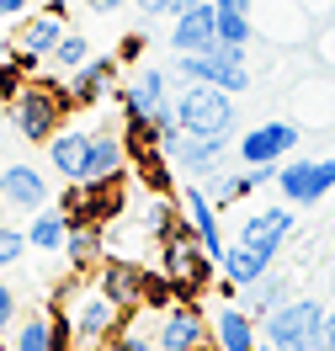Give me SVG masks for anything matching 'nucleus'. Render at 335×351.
Returning a JSON list of instances; mask_svg holds the SVG:
<instances>
[{
    "instance_id": "nucleus-32",
    "label": "nucleus",
    "mask_w": 335,
    "mask_h": 351,
    "mask_svg": "<svg viewBox=\"0 0 335 351\" xmlns=\"http://www.w3.org/2000/svg\"><path fill=\"white\" fill-rule=\"evenodd\" d=\"M86 11H96V16H112V11H123V5H134V0H80Z\"/></svg>"
},
{
    "instance_id": "nucleus-17",
    "label": "nucleus",
    "mask_w": 335,
    "mask_h": 351,
    "mask_svg": "<svg viewBox=\"0 0 335 351\" xmlns=\"http://www.w3.org/2000/svg\"><path fill=\"white\" fill-rule=\"evenodd\" d=\"M288 234H293V208H261V213H250L240 223V240L250 250H261V256H277L288 245Z\"/></svg>"
},
{
    "instance_id": "nucleus-18",
    "label": "nucleus",
    "mask_w": 335,
    "mask_h": 351,
    "mask_svg": "<svg viewBox=\"0 0 335 351\" xmlns=\"http://www.w3.org/2000/svg\"><path fill=\"white\" fill-rule=\"evenodd\" d=\"M5 208L43 213L48 208V176L38 171V165H5Z\"/></svg>"
},
{
    "instance_id": "nucleus-34",
    "label": "nucleus",
    "mask_w": 335,
    "mask_h": 351,
    "mask_svg": "<svg viewBox=\"0 0 335 351\" xmlns=\"http://www.w3.org/2000/svg\"><path fill=\"white\" fill-rule=\"evenodd\" d=\"M144 16H171V0H134Z\"/></svg>"
},
{
    "instance_id": "nucleus-10",
    "label": "nucleus",
    "mask_w": 335,
    "mask_h": 351,
    "mask_svg": "<svg viewBox=\"0 0 335 351\" xmlns=\"http://www.w3.org/2000/svg\"><path fill=\"white\" fill-rule=\"evenodd\" d=\"M298 123H256V128L240 138V165H277L282 154L298 149Z\"/></svg>"
},
{
    "instance_id": "nucleus-9",
    "label": "nucleus",
    "mask_w": 335,
    "mask_h": 351,
    "mask_svg": "<svg viewBox=\"0 0 335 351\" xmlns=\"http://www.w3.org/2000/svg\"><path fill=\"white\" fill-rule=\"evenodd\" d=\"M208 335H213V325L202 319L197 298H176V304L160 314V351H202L208 346Z\"/></svg>"
},
{
    "instance_id": "nucleus-11",
    "label": "nucleus",
    "mask_w": 335,
    "mask_h": 351,
    "mask_svg": "<svg viewBox=\"0 0 335 351\" xmlns=\"http://www.w3.org/2000/svg\"><path fill=\"white\" fill-rule=\"evenodd\" d=\"M165 43L176 48V53H208V48H219V11H213V0H202L192 11L171 16V38Z\"/></svg>"
},
{
    "instance_id": "nucleus-4",
    "label": "nucleus",
    "mask_w": 335,
    "mask_h": 351,
    "mask_svg": "<svg viewBox=\"0 0 335 351\" xmlns=\"http://www.w3.org/2000/svg\"><path fill=\"white\" fill-rule=\"evenodd\" d=\"M176 75L186 86H219L229 96H240V90H250L245 43H219L208 53H176Z\"/></svg>"
},
{
    "instance_id": "nucleus-29",
    "label": "nucleus",
    "mask_w": 335,
    "mask_h": 351,
    "mask_svg": "<svg viewBox=\"0 0 335 351\" xmlns=\"http://www.w3.org/2000/svg\"><path fill=\"white\" fill-rule=\"evenodd\" d=\"M16 325V287L11 282H0V335Z\"/></svg>"
},
{
    "instance_id": "nucleus-25",
    "label": "nucleus",
    "mask_w": 335,
    "mask_h": 351,
    "mask_svg": "<svg viewBox=\"0 0 335 351\" xmlns=\"http://www.w3.org/2000/svg\"><path fill=\"white\" fill-rule=\"evenodd\" d=\"M48 59H53V69H64V75H75V69H80V64L90 59V43L80 38V32H64V38H59V48H53Z\"/></svg>"
},
{
    "instance_id": "nucleus-23",
    "label": "nucleus",
    "mask_w": 335,
    "mask_h": 351,
    "mask_svg": "<svg viewBox=\"0 0 335 351\" xmlns=\"http://www.w3.org/2000/svg\"><path fill=\"white\" fill-rule=\"evenodd\" d=\"M240 293H245V298H240V308H245L250 319H256V314L266 319L271 308H282V304H288V277L266 271V277H256V282H250V287H240Z\"/></svg>"
},
{
    "instance_id": "nucleus-37",
    "label": "nucleus",
    "mask_w": 335,
    "mask_h": 351,
    "mask_svg": "<svg viewBox=\"0 0 335 351\" xmlns=\"http://www.w3.org/2000/svg\"><path fill=\"white\" fill-rule=\"evenodd\" d=\"M0 123H11V101L5 96H0Z\"/></svg>"
},
{
    "instance_id": "nucleus-21",
    "label": "nucleus",
    "mask_w": 335,
    "mask_h": 351,
    "mask_svg": "<svg viewBox=\"0 0 335 351\" xmlns=\"http://www.w3.org/2000/svg\"><path fill=\"white\" fill-rule=\"evenodd\" d=\"M266 271H271V256L250 250L245 240L223 245V256H219V277H223V282H234V287H250L256 277H266Z\"/></svg>"
},
{
    "instance_id": "nucleus-35",
    "label": "nucleus",
    "mask_w": 335,
    "mask_h": 351,
    "mask_svg": "<svg viewBox=\"0 0 335 351\" xmlns=\"http://www.w3.org/2000/svg\"><path fill=\"white\" fill-rule=\"evenodd\" d=\"M11 53H16V38H11V32H5V22H0V59H11Z\"/></svg>"
},
{
    "instance_id": "nucleus-7",
    "label": "nucleus",
    "mask_w": 335,
    "mask_h": 351,
    "mask_svg": "<svg viewBox=\"0 0 335 351\" xmlns=\"http://www.w3.org/2000/svg\"><path fill=\"white\" fill-rule=\"evenodd\" d=\"M277 192L288 197V208H314L335 192V160H298L277 171Z\"/></svg>"
},
{
    "instance_id": "nucleus-28",
    "label": "nucleus",
    "mask_w": 335,
    "mask_h": 351,
    "mask_svg": "<svg viewBox=\"0 0 335 351\" xmlns=\"http://www.w3.org/2000/svg\"><path fill=\"white\" fill-rule=\"evenodd\" d=\"M112 351H160V341L138 335V330H117V335H112Z\"/></svg>"
},
{
    "instance_id": "nucleus-30",
    "label": "nucleus",
    "mask_w": 335,
    "mask_h": 351,
    "mask_svg": "<svg viewBox=\"0 0 335 351\" xmlns=\"http://www.w3.org/2000/svg\"><path fill=\"white\" fill-rule=\"evenodd\" d=\"M138 53H144V32H128V38H123V48H117V64H134Z\"/></svg>"
},
{
    "instance_id": "nucleus-22",
    "label": "nucleus",
    "mask_w": 335,
    "mask_h": 351,
    "mask_svg": "<svg viewBox=\"0 0 335 351\" xmlns=\"http://www.w3.org/2000/svg\"><path fill=\"white\" fill-rule=\"evenodd\" d=\"M64 256H69V266H75V271H86V266H101V261H107V234H101L96 223H69Z\"/></svg>"
},
{
    "instance_id": "nucleus-6",
    "label": "nucleus",
    "mask_w": 335,
    "mask_h": 351,
    "mask_svg": "<svg viewBox=\"0 0 335 351\" xmlns=\"http://www.w3.org/2000/svg\"><path fill=\"white\" fill-rule=\"evenodd\" d=\"M325 314H330V308L319 304V298H288L282 308L266 314V330H261V335H266L271 346H282V351H314Z\"/></svg>"
},
{
    "instance_id": "nucleus-2",
    "label": "nucleus",
    "mask_w": 335,
    "mask_h": 351,
    "mask_svg": "<svg viewBox=\"0 0 335 351\" xmlns=\"http://www.w3.org/2000/svg\"><path fill=\"white\" fill-rule=\"evenodd\" d=\"M69 86H53V80H27L22 96L11 101V123H16V133H22L27 144H48L53 133L64 128L69 117Z\"/></svg>"
},
{
    "instance_id": "nucleus-16",
    "label": "nucleus",
    "mask_w": 335,
    "mask_h": 351,
    "mask_svg": "<svg viewBox=\"0 0 335 351\" xmlns=\"http://www.w3.org/2000/svg\"><path fill=\"white\" fill-rule=\"evenodd\" d=\"M181 213H186V223L197 229V240H202V250L219 261L223 256V229H219V202L202 192L197 181H186V192H181Z\"/></svg>"
},
{
    "instance_id": "nucleus-5",
    "label": "nucleus",
    "mask_w": 335,
    "mask_h": 351,
    "mask_svg": "<svg viewBox=\"0 0 335 351\" xmlns=\"http://www.w3.org/2000/svg\"><path fill=\"white\" fill-rule=\"evenodd\" d=\"M176 123L181 133H197V138H229L234 133V96L219 86H181L176 96Z\"/></svg>"
},
{
    "instance_id": "nucleus-24",
    "label": "nucleus",
    "mask_w": 335,
    "mask_h": 351,
    "mask_svg": "<svg viewBox=\"0 0 335 351\" xmlns=\"http://www.w3.org/2000/svg\"><path fill=\"white\" fill-rule=\"evenodd\" d=\"M69 240V219L64 208H43V213H32V229H27V245L32 250H48V256H59Z\"/></svg>"
},
{
    "instance_id": "nucleus-8",
    "label": "nucleus",
    "mask_w": 335,
    "mask_h": 351,
    "mask_svg": "<svg viewBox=\"0 0 335 351\" xmlns=\"http://www.w3.org/2000/svg\"><path fill=\"white\" fill-rule=\"evenodd\" d=\"M69 330H75V346H101V341H112L117 330H123V308L112 304L101 287H86L80 293V304H75V319H69Z\"/></svg>"
},
{
    "instance_id": "nucleus-3",
    "label": "nucleus",
    "mask_w": 335,
    "mask_h": 351,
    "mask_svg": "<svg viewBox=\"0 0 335 351\" xmlns=\"http://www.w3.org/2000/svg\"><path fill=\"white\" fill-rule=\"evenodd\" d=\"M117 101H123L128 128H155V133L181 128L176 123V96H171V75H165V69H138L134 80L117 90Z\"/></svg>"
},
{
    "instance_id": "nucleus-27",
    "label": "nucleus",
    "mask_w": 335,
    "mask_h": 351,
    "mask_svg": "<svg viewBox=\"0 0 335 351\" xmlns=\"http://www.w3.org/2000/svg\"><path fill=\"white\" fill-rule=\"evenodd\" d=\"M22 250H32V245H27V229H16V223H0V271L22 261Z\"/></svg>"
},
{
    "instance_id": "nucleus-15",
    "label": "nucleus",
    "mask_w": 335,
    "mask_h": 351,
    "mask_svg": "<svg viewBox=\"0 0 335 351\" xmlns=\"http://www.w3.org/2000/svg\"><path fill=\"white\" fill-rule=\"evenodd\" d=\"M64 0H53V5H43V11H32L22 22V32H16V48L22 53H32V59H48L53 48H59V38H64Z\"/></svg>"
},
{
    "instance_id": "nucleus-40",
    "label": "nucleus",
    "mask_w": 335,
    "mask_h": 351,
    "mask_svg": "<svg viewBox=\"0 0 335 351\" xmlns=\"http://www.w3.org/2000/svg\"><path fill=\"white\" fill-rule=\"evenodd\" d=\"M202 351H208V346H202Z\"/></svg>"
},
{
    "instance_id": "nucleus-1",
    "label": "nucleus",
    "mask_w": 335,
    "mask_h": 351,
    "mask_svg": "<svg viewBox=\"0 0 335 351\" xmlns=\"http://www.w3.org/2000/svg\"><path fill=\"white\" fill-rule=\"evenodd\" d=\"M160 266H165V282H171L176 298H202L213 287V266L219 261L202 250V240H197V229L186 223V213H181L176 234L160 245Z\"/></svg>"
},
{
    "instance_id": "nucleus-19",
    "label": "nucleus",
    "mask_w": 335,
    "mask_h": 351,
    "mask_svg": "<svg viewBox=\"0 0 335 351\" xmlns=\"http://www.w3.org/2000/svg\"><path fill=\"white\" fill-rule=\"evenodd\" d=\"M43 149H48V165L64 181H80L86 176V154H90V128H59Z\"/></svg>"
},
{
    "instance_id": "nucleus-20",
    "label": "nucleus",
    "mask_w": 335,
    "mask_h": 351,
    "mask_svg": "<svg viewBox=\"0 0 335 351\" xmlns=\"http://www.w3.org/2000/svg\"><path fill=\"white\" fill-rule=\"evenodd\" d=\"M256 319H250L240 304H223L219 314H213V346L219 351H256Z\"/></svg>"
},
{
    "instance_id": "nucleus-33",
    "label": "nucleus",
    "mask_w": 335,
    "mask_h": 351,
    "mask_svg": "<svg viewBox=\"0 0 335 351\" xmlns=\"http://www.w3.org/2000/svg\"><path fill=\"white\" fill-rule=\"evenodd\" d=\"M314 351H335V314H325V325H319V341Z\"/></svg>"
},
{
    "instance_id": "nucleus-14",
    "label": "nucleus",
    "mask_w": 335,
    "mask_h": 351,
    "mask_svg": "<svg viewBox=\"0 0 335 351\" xmlns=\"http://www.w3.org/2000/svg\"><path fill=\"white\" fill-rule=\"evenodd\" d=\"M64 86H69V101H75V107H96V101H107L112 90H117V53H101V59L90 53Z\"/></svg>"
},
{
    "instance_id": "nucleus-12",
    "label": "nucleus",
    "mask_w": 335,
    "mask_h": 351,
    "mask_svg": "<svg viewBox=\"0 0 335 351\" xmlns=\"http://www.w3.org/2000/svg\"><path fill=\"white\" fill-rule=\"evenodd\" d=\"M134 160H128V138L117 128H90V154H86V176L80 181H90V186H101V181H123V171H128Z\"/></svg>"
},
{
    "instance_id": "nucleus-13",
    "label": "nucleus",
    "mask_w": 335,
    "mask_h": 351,
    "mask_svg": "<svg viewBox=\"0 0 335 351\" xmlns=\"http://www.w3.org/2000/svg\"><path fill=\"white\" fill-rule=\"evenodd\" d=\"M223 149H229V138H197V133H181L176 144H165V160L181 165L186 176L208 181V176L223 171Z\"/></svg>"
},
{
    "instance_id": "nucleus-39",
    "label": "nucleus",
    "mask_w": 335,
    "mask_h": 351,
    "mask_svg": "<svg viewBox=\"0 0 335 351\" xmlns=\"http://www.w3.org/2000/svg\"><path fill=\"white\" fill-rule=\"evenodd\" d=\"M0 208H5V165H0Z\"/></svg>"
},
{
    "instance_id": "nucleus-31",
    "label": "nucleus",
    "mask_w": 335,
    "mask_h": 351,
    "mask_svg": "<svg viewBox=\"0 0 335 351\" xmlns=\"http://www.w3.org/2000/svg\"><path fill=\"white\" fill-rule=\"evenodd\" d=\"M16 16H32V0H0V22H16Z\"/></svg>"
},
{
    "instance_id": "nucleus-38",
    "label": "nucleus",
    "mask_w": 335,
    "mask_h": 351,
    "mask_svg": "<svg viewBox=\"0 0 335 351\" xmlns=\"http://www.w3.org/2000/svg\"><path fill=\"white\" fill-rule=\"evenodd\" d=\"M256 351H282V346H271V341H266V335H261V341H256Z\"/></svg>"
},
{
    "instance_id": "nucleus-36",
    "label": "nucleus",
    "mask_w": 335,
    "mask_h": 351,
    "mask_svg": "<svg viewBox=\"0 0 335 351\" xmlns=\"http://www.w3.org/2000/svg\"><path fill=\"white\" fill-rule=\"evenodd\" d=\"M192 5H202V0H171V16H181V11H192Z\"/></svg>"
},
{
    "instance_id": "nucleus-26",
    "label": "nucleus",
    "mask_w": 335,
    "mask_h": 351,
    "mask_svg": "<svg viewBox=\"0 0 335 351\" xmlns=\"http://www.w3.org/2000/svg\"><path fill=\"white\" fill-rule=\"evenodd\" d=\"M27 80H32V69L22 64V53H11V59H0V96H5V101H16Z\"/></svg>"
}]
</instances>
